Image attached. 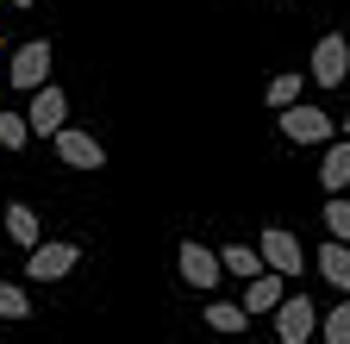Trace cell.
<instances>
[{
  "instance_id": "obj_1",
  "label": "cell",
  "mask_w": 350,
  "mask_h": 344,
  "mask_svg": "<svg viewBox=\"0 0 350 344\" xmlns=\"http://www.w3.org/2000/svg\"><path fill=\"white\" fill-rule=\"evenodd\" d=\"M306 81H313V88H325V94L350 81V44H344L338 31L313 44V63H306Z\"/></svg>"
},
{
  "instance_id": "obj_2",
  "label": "cell",
  "mask_w": 350,
  "mask_h": 344,
  "mask_svg": "<svg viewBox=\"0 0 350 344\" xmlns=\"http://www.w3.org/2000/svg\"><path fill=\"white\" fill-rule=\"evenodd\" d=\"M275 125H282V138H288V144H332V119H325V107L294 101L288 113H275Z\"/></svg>"
},
{
  "instance_id": "obj_3",
  "label": "cell",
  "mask_w": 350,
  "mask_h": 344,
  "mask_svg": "<svg viewBox=\"0 0 350 344\" xmlns=\"http://www.w3.org/2000/svg\"><path fill=\"white\" fill-rule=\"evenodd\" d=\"M256 256H262V269H275V276H300V269H306V250H300V238H294L288 226H262Z\"/></svg>"
},
{
  "instance_id": "obj_4",
  "label": "cell",
  "mask_w": 350,
  "mask_h": 344,
  "mask_svg": "<svg viewBox=\"0 0 350 344\" xmlns=\"http://www.w3.org/2000/svg\"><path fill=\"white\" fill-rule=\"evenodd\" d=\"M51 144H57V157H63L69 169H81V176L107 169V150H100V138H94V132H81V125H63V132H57Z\"/></svg>"
},
{
  "instance_id": "obj_5",
  "label": "cell",
  "mask_w": 350,
  "mask_h": 344,
  "mask_svg": "<svg viewBox=\"0 0 350 344\" xmlns=\"http://www.w3.org/2000/svg\"><path fill=\"white\" fill-rule=\"evenodd\" d=\"M313 332H319V307H313L306 294H288L282 307H275V338H282V344H306Z\"/></svg>"
},
{
  "instance_id": "obj_6",
  "label": "cell",
  "mask_w": 350,
  "mask_h": 344,
  "mask_svg": "<svg viewBox=\"0 0 350 344\" xmlns=\"http://www.w3.org/2000/svg\"><path fill=\"white\" fill-rule=\"evenodd\" d=\"M25 125H31V132H44V138H57L63 125H69V94L44 81V88L31 94V107H25Z\"/></svg>"
},
{
  "instance_id": "obj_7",
  "label": "cell",
  "mask_w": 350,
  "mask_h": 344,
  "mask_svg": "<svg viewBox=\"0 0 350 344\" xmlns=\"http://www.w3.org/2000/svg\"><path fill=\"white\" fill-rule=\"evenodd\" d=\"M75 263H81V244H38L25 256V276L31 282H63V276H75Z\"/></svg>"
},
{
  "instance_id": "obj_8",
  "label": "cell",
  "mask_w": 350,
  "mask_h": 344,
  "mask_svg": "<svg viewBox=\"0 0 350 344\" xmlns=\"http://www.w3.org/2000/svg\"><path fill=\"white\" fill-rule=\"evenodd\" d=\"M7 81H13L19 94H38L44 81H51V44H44V38H38V44H19V51H13V75H7Z\"/></svg>"
},
{
  "instance_id": "obj_9",
  "label": "cell",
  "mask_w": 350,
  "mask_h": 344,
  "mask_svg": "<svg viewBox=\"0 0 350 344\" xmlns=\"http://www.w3.org/2000/svg\"><path fill=\"white\" fill-rule=\"evenodd\" d=\"M175 269H182V282H188V288H200V294H206V288H219V276H226V269H219V250H206V244H194V238L175 250Z\"/></svg>"
},
{
  "instance_id": "obj_10",
  "label": "cell",
  "mask_w": 350,
  "mask_h": 344,
  "mask_svg": "<svg viewBox=\"0 0 350 344\" xmlns=\"http://www.w3.org/2000/svg\"><path fill=\"white\" fill-rule=\"evenodd\" d=\"M282 282H288V276H275V269L250 276V282H244V313H275L282 300H288V294H282Z\"/></svg>"
},
{
  "instance_id": "obj_11",
  "label": "cell",
  "mask_w": 350,
  "mask_h": 344,
  "mask_svg": "<svg viewBox=\"0 0 350 344\" xmlns=\"http://www.w3.org/2000/svg\"><path fill=\"white\" fill-rule=\"evenodd\" d=\"M7 238H13L19 250H38V244H44V220H38L25 200H13V207H7Z\"/></svg>"
},
{
  "instance_id": "obj_12",
  "label": "cell",
  "mask_w": 350,
  "mask_h": 344,
  "mask_svg": "<svg viewBox=\"0 0 350 344\" xmlns=\"http://www.w3.org/2000/svg\"><path fill=\"white\" fill-rule=\"evenodd\" d=\"M319 276H325L338 294H350V244H338V238L319 244Z\"/></svg>"
},
{
  "instance_id": "obj_13",
  "label": "cell",
  "mask_w": 350,
  "mask_h": 344,
  "mask_svg": "<svg viewBox=\"0 0 350 344\" xmlns=\"http://www.w3.org/2000/svg\"><path fill=\"white\" fill-rule=\"evenodd\" d=\"M319 182H325L332 194H344V188H350V138L325 144V169H319Z\"/></svg>"
},
{
  "instance_id": "obj_14",
  "label": "cell",
  "mask_w": 350,
  "mask_h": 344,
  "mask_svg": "<svg viewBox=\"0 0 350 344\" xmlns=\"http://www.w3.org/2000/svg\"><path fill=\"white\" fill-rule=\"evenodd\" d=\"M244 300H206V326L213 332H244Z\"/></svg>"
},
{
  "instance_id": "obj_15",
  "label": "cell",
  "mask_w": 350,
  "mask_h": 344,
  "mask_svg": "<svg viewBox=\"0 0 350 344\" xmlns=\"http://www.w3.org/2000/svg\"><path fill=\"white\" fill-rule=\"evenodd\" d=\"M219 269H232V276H262V256L250 250V244H226V250H219Z\"/></svg>"
},
{
  "instance_id": "obj_16",
  "label": "cell",
  "mask_w": 350,
  "mask_h": 344,
  "mask_svg": "<svg viewBox=\"0 0 350 344\" xmlns=\"http://www.w3.org/2000/svg\"><path fill=\"white\" fill-rule=\"evenodd\" d=\"M0 319H7V326L31 319V300H25V288H19V282H0Z\"/></svg>"
},
{
  "instance_id": "obj_17",
  "label": "cell",
  "mask_w": 350,
  "mask_h": 344,
  "mask_svg": "<svg viewBox=\"0 0 350 344\" xmlns=\"http://www.w3.org/2000/svg\"><path fill=\"white\" fill-rule=\"evenodd\" d=\"M300 88H306V75H275V81H269V94H262V101H269L275 113H288V107L300 101Z\"/></svg>"
},
{
  "instance_id": "obj_18",
  "label": "cell",
  "mask_w": 350,
  "mask_h": 344,
  "mask_svg": "<svg viewBox=\"0 0 350 344\" xmlns=\"http://www.w3.org/2000/svg\"><path fill=\"white\" fill-rule=\"evenodd\" d=\"M325 238L350 244V200H325Z\"/></svg>"
},
{
  "instance_id": "obj_19",
  "label": "cell",
  "mask_w": 350,
  "mask_h": 344,
  "mask_svg": "<svg viewBox=\"0 0 350 344\" xmlns=\"http://www.w3.org/2000/svg\"><path fill=\"white\" fill-rule=\"evenodd\" d=\"M25 138H31L25 113H0V144H7V150H25Z\"/></svg>"
},
{
  "instance_id": "obj_20",
  "label": "cell",
  "mask_w": 350,
  "mask_h": 344,
  "mask_svg": "<svg viewBox=\"0 0 350 344\" xmlns=\"http://www.w3.org/2000/svg\"><path fill=\"white\" fill-rule=\"evenodd\" d=\"M325 344H350V300H338L325 313Z\"/></svg>"
},
{
  "instance_id": "obj_21",
  "label": "cell",
  "mask_w": 350,
  "mask_h": 344,
  "mask_svg": "<svg viewBox=\"0 0 350 344\" xmlns=\"http://www.w3.org/2000/svg\"><path fill=\"white\" fill-rule=\"evenodd\" d=\"M7 7H31V0H7Z\"/></svg>"
},
{
  "instance_id": "obj_22",
  "label": "cell",
  "mask_w": 350,
  "mask_h": 344,
  "mask_svg": "<svg viewBox=\"0 0 350 344\" xmlns=\"http://www.w3.org/2000/svg\"><path fill=\"white\" fill-rule=\"evenodd\" d=\"M344 138H350V113H344Z\"/></svg>"
}]
</instances>
